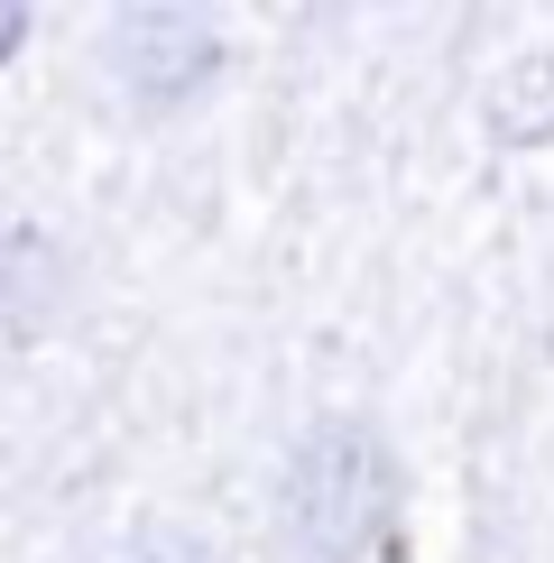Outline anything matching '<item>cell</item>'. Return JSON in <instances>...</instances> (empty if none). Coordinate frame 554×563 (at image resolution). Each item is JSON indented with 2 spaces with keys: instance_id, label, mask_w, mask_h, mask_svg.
<instances>
[{
  "instance_id": "obj_1",
  "label": "cell",
  "mask_w": 554,
  "mask_h": 563,
  "mask_svg": "<svg viewBox=\"0 0 554 563\" xmlns=\"http://www.w3.org/2000/svg\"><path fill=\"white\" fill-rule=\"evenodd\" d=\"M407 462L379 416L314 407L268 481V563H398Z\"/></svg>"
},
{
  "instance_id": "obj_2",
  "label": "cell",
  "mask_w": 554,
  "mask_h": 563,
  "mask_svg": "<svg viewBox=\"0 0 554 563\" xmlns=\"http://www.w3.org/2000/svg\"><path fill=\"white\" fill-rule=\"evenodd\" d=\"M102 84L121 92L130 111L167 121V111H195L203 92L222 84L231 65V29L213 10H185V0H130V10L102 19V46H92Z\"/></svg>"
},
{
  "instance_id": "obj_3",
  "label": "cell",
  "mask_w": 554,
  "mask_h": 563,
  "mask_svg": "<svg viewBox=\"0 0 554 563\" xmlns=\"http://www.w3.org/2000/svg\"><path fill=\"white\" fill-rule=\"evenodd\" d=\"M65 296H75V250L37 222H10L0 231V342L19 351L37 333H56Z\"/></svg>"
},
{
  "instance_id": "obj_4",
  "label": "cell",
  "mask_w": 554,
  "mask_h": 563,
  "mask_svg": "<svg viewBox=\"0 0 554 563\" xmlns=\"http://www.w3.org/2000/svg\"><path fill=\"white\" fill-rule=\"evenodd\" d=\"M490 139L499 148H554V46L518 56L490 84Z\"/></svg>"
},
{
  "instance_id": "obj_5",
  "label": "cell",
  "mask_w": 554,
  "mask_h": 563,
  "mask_svg": "<svg viewBox=\"0 0 554 563\" xmlns=\"http://www.w3.org/2000/svg\"><path fill=\"white\" fill-rule=\"evenodd\" d=\"M84 563H222V545L195 518H121Z\"/></svg>"
},
{
  "instance_id": "obj_6",
  "label": "cell",
  "mask_w": 554,
  "mask_h": 563,
  "mask_svg": "<svg viewBox=\"0 0 554 563\" xmlns=\"http://www.w3.org/2000/svg\"><path fill=\"white\" fill-rule=\"evenodd\" d=\"M19 46H29V10H19V0H0V65H10Z\"/></svg>"
}]
</instances>
